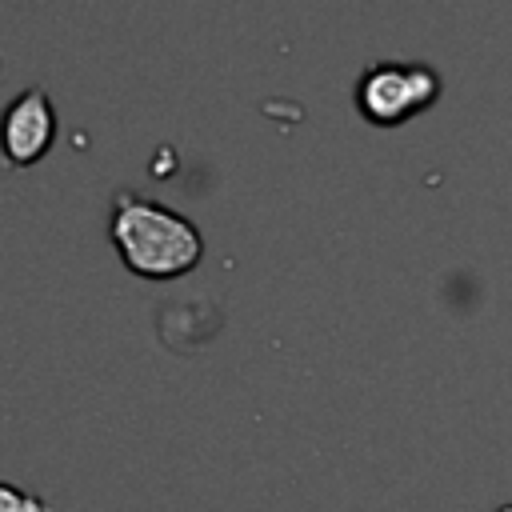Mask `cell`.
Returning a JSON list of instances; mask_svg holds the SVG:
<instances>
[{
	"instance_id": "3",
	"label": "cell",
	"mask_w": 512,
	"mask_h": 512,
	"mask_svg": "<svg viewBox=\"0 0 512 512\" xmlns=\"http://www.w3.org/2000/svg\"><path fill=\"white\" fill-rule=\"evenodd\" d=\"M56 140V108H52V96L32 84V88H20L4 112H0V152L12 168H28L36 164Z\"/></svg>"
},
{
	"instance_id": "4",
	"label": "cell",
	"mask_w": 512,
	"mask_h": 512,
	"mask_svg": "<svg viewBox=\"0 0 512 512\" xmlns=\"http://www.w3.org/2000/svg\"><path fill=\"white\" fill-rule=\"evenodd\" d=\"M0 512H48V504L8 480H0Z\"/></svg>"
},
{
	"instance_id": "5",
	"label": "cell",
	"mask_w": 512,
	"mask_h": 512,
	"mask_svg": "<svg viewBox=\"0 0 512 512\" xmlns=\"http://www.w3.org/2000/svg\"><path fill=\"white\" fill-rule=\"evenodd\" d=\"M496 512H512V504H504V508H496Z\"/></svg>"
},
{
	"instance_id": "1",
	"label": "cell",
	"mask_w": 512,
	"mask_h": 512,
	"mask_svg": "<svg viewBox=\"0 0 512 512\" xmlns=\"http://www.w3.org/2000/svg\"><path fill=\"white\" fill-rule=\"evenodd\" d=\"M108 236L124 260V268H132L136 276H148V280L184 276L204 256L200 228L184 212H176L164 200H152L136 188L112 192Z\"/></svg>"
},
{
	"instance_id": "2",
	"label": "cell",
	"mask_w": 512,
	"mask_h": 512,
	"mask_svg": "<svg viewBox=\"0 0 512 512\" xmlns=\"http://www.w3.org/2000/svg\"><path fill=\"white\" fill-rule=\"evenodd\" d=\"M440 96V72L428 60H376L356 80V108L372 124H404Z\"/></svg>"
}]
</instances>
